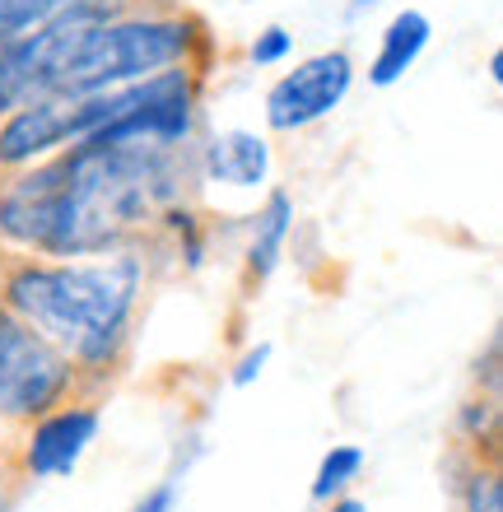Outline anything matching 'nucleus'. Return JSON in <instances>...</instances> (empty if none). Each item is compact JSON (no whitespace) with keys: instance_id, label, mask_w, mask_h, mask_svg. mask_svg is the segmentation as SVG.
I'll list each match as a JSON object with an SVG mask.
<instances>
[{"instance_id":"obj_1","label":"nucleus","mask_w":503,"mask_h":512,"mask_svg":"<svg viewBox=\"0 0 503 512\" xmlns=\"http://www.w3.org/2000/svg\"><path fill=\"white\" fill-rule=\"evenodd\" d=\"M150 266L136 243L103 256H14L0 270V303L70 359L80 391L103 396L131 359V340L145 308Z\"/></svg>"},{"instance_id":"obj_2","label":"nucleus","mask_w":503,"mask_h":512,"mask_svg":"<svg viewBox=\"0 0 503 512\" xmlns=\"http://www.w3.org/2000/svg\"><path fill=\"white\" fill-rule=\"evenodd\" d=\"M56 163V205L52 229L38 256H103L112 247H131L145 229L159 224L164 210L187 201L196 182L191 149L131 145V140H84L52 154Z\"/></svg>"},{"instance_id":"obj_3","label":"nucleus","mask_w":503,"mask_h":512,"mask_svg":"<svg viewBox=\"0 0 503 512\" xmlns=\"http://www.w3.org/2000/svg\"><path fill=\"white\" fill-rule=\"evenodd\" d=\"M205 28L201 19L177 10H131L108 24H80L70 42L52 98L126 89L173 66L201 70Z\"/></svg>"},{"instance_id":"obj_4","label":"nucleus","mask_w":503,"mask_h":512,"mask_svg":"<svg viewBox=\"0 0 503 512\" xmlns=\"http://www.w3.org/2000/svg\"><path fill=\"white\" fill-rule=\"evenodd\" d=\"M75 391L80 373L70 368L66 354L0 303V424L24 429L28 419L47 415Z\"/></svg>"},{"instance_id":"obj_5","label":"nucleus","mask_w":503,"mask_h":512,"mask_svg":"<svg viewBox=\"0 0 503 512\" xmlns=\"http://www.w3.org/2000/svg\"><path fill=\"white\" fill-rule=\"evenodd\" d=\"M103 433V396L75 391L70 401L52 405L47 415L14 429V475L19 480H66L80 471L89 447Z\"/></svg>"},{"instance_id":"obj_6","label":"nucleus","mask_w":503,"mask_h":512,"mask_svg":"<svg viewBox=\"0 0 503 512\" xmlns=\"http://www.w3.org/2000/svg\"><path fill=\"white\" fill-rule=\"evenodd\" d=\"M354 89V56L331 47V52L303 56L294 70H285L280 80L261 98V122L275 135H299L308 126L327 122L345 108V98Z\"/></svg>"},{"instance_id":"obj_7","label":"nucleus","mask_w":503,"mask_h":512,"mask_svg":"<svg viewBox=\"0 0 503 512\" xmlns=\"http://www.w3.org/2000/svg\"><path fill=\"white\" fill-rule=\"evenodd\" d=\"M75 28L80 24H70V19H52L10 47H0V117H10L38 98H52L61 61L75 42Z\"/></svg>"},{"instance_id":"obj_8","label":"nucleus","mask_w":503,"mask_h":512,"mask_svg":"<svg viewBox=\"0 0 503 512\" xmlns=\"http://www.w3.org/2000/svg\"><path fill=\"white\" fill-rule=\"evenodd\" d=\"M191 163H196V182L229 191H261L271 187L275 173L271 135L252 131V126H224V131L205 135V145H191Z\"/></svg>"},{"instance_id":"obj_9","label":"nucleus","mask_w":503,"mask_h":512,"mask_svg":"<svg viewBox=\"0 0 503 512\" xmlns=\"http://www.w3.org/2000/svg\"><path fill=\"white\" fill-rule=\"evenodd\" d=\"M294 196L285 187H266L261 205L247 215V243H243V284L261 289L271 284V275L285 266L289 256V238H294Z\"/></svg>"},{"instance_id":"obj_10","label":"nucleus","mask_w":503,"mask_h":512,"mask_svg":"<svg viewBox=\"0 0 503 512\" xmlns=\"http://www.w3.org/2000/svg\"><path fill=\"white\" fill-rule=\"evenodd\" d=\"M429 38H434V19H429L424 10L392 14V24L382 28V38H378V52H373V61H368V84H373V89H392V84H401L410 70L420 66Z\"/></svg>"},{"instance_id":"obj_11","label":"nucleus","mask_w":503,"mask_h":512,"mask_svg":"<svg viewBox=\"0 0 503 512\" xmlns=\"http://www.w3.org/2000/svg\"><path fill=\"white\" fill-rule=\"evenodd\" d=\"M364 447L359 443H331L317 461V475H313V503H331L340 494H350V485L364 475Z\"/></svg>"},{"instance_id":"obj_12","label":"nucleus","mask_w":503,"mask_h":512,"mask_svg":"<svg viewBox=\"0 0 503 512\" xmlns=\"http://www.w3.org/2000/svg\"><path fill=\"white\" fill-rule=\"evenodd\" d=\"M457 433L466 438V447H490V452H499V396L494 391H471L462 401V410H457Z\"/></svg>"},{"instance_id":"obj_13","label":"nucleus","mask_w":503,"mask_h":512,"mask_svg":"<svg viewBox=\"0 0 503 512\" xmlns=\"http://www.w3.org/2000/svg\"><path fill=\"white\" fill-rule=\"evenodd\" d=\"M462 512H503V471L499 457H476L466 471L462 489H457Z\"/></svg>"},{"instance_id":"obj_14","label":"nucleus","mask_w":503,"mask_h":512,"mask_svg":"<svg viewBox=\"0 0 503 512\" xmlns=\"http://www.w3.org/2000/svg\"><path fill=\"white\" fill-rule=\"evenodd\" d=\"M42 24H52V0H0V47H10Z\"/></svg>"},{"instance_id":"obj_15","label":"nucleus","mask_w":503,"mask_h":512,"mask_svg":"<svg viewBox=\"0 0 503 512\" xmlns=\"http://www.w3.org/2000/svg\"><path fill=\"white\" fill-rule=\"evenodd\" d=\"M136 10V0H52V19H70V24H108Z\"/></svg>"},{"instance_id":"obj_16","label":"nucleus","mask_w":503,"mask_h":512,"mask_svg":"<svg viewBox=\"0 0 503 512\" xmlns=\"http://www.w3.org/2000/svg\"><path fill=\"white\" fill-rule=\"evenodd\" d=\"M289 56H294V33L280 24L271 28H261L257 38H252V47H247V61L261 70H275V66H285Z\"/></svg>"},{"instance_id":"obj_17","label":"nucleus","mask_w":503,"mask_h":512,"mask_svg":"<svg viewBox=\"0 0 503 512\" xmlns=\"http://www.w3.org/2000/svg\"><path fill=\"white\" fill-rule=\"evenodd\" d=\"M271 340H257V345H247L238 359H233V368H229V382L233 387H252V382L266 373V364H271Z\"/></svg>"},{"instance_id":"obj_18","label":"nucleus","mask_w":503,"mask_h":512,"mask_svg":"<svg viewBox=\"0 0 503 512\" xmlns=\"http://www.w3.org/2000/svg\"><path fill=\"white\" fill-rule=\"evenodd\" d=\"M173 508H177V480H164V485H154L131 512H173Z\"/></svg>"},{"instance_id":"obj_19","label":"nucleus","mask_w":503,"mask_h":512,"mask_svg":"<svg viewBox=\"0 0 503 512\" xmlns=\"http://www.w3.org/2000/svg\"><path fill=\"white\" fill-rule=\"evenodd\" d=\"M14 475V429L10 424H0V480Z\"/></svg>"},{"instance_id":"obj_20","label":"nucleus","mask_w":503,"mask_h":512,"mask_svg":"<svg viewBox=\"0 0 503 512\" xmlns=\"http://www.w3.org/2000/svg\"><path fill=\"white\" fill-rule=\"evenodd\" d=\"M327 512H368V503L359 499V494H340V499H331V503H322Z\"/></svg>"},{"instance_id":"obj_21","label":"nucleus","mask_w":503,"mask_h":512,"mask_svg":"<svg viewBox=\"0 0 503 512\" xmlns=\"http://www.w3.org/2000/svg\"><path fill=\"white\" fill-rule=\"evenodd\" d=\"M490 80H494V84L503 80V56H499V52H490Z\"/></svg>"}]
</instances>
